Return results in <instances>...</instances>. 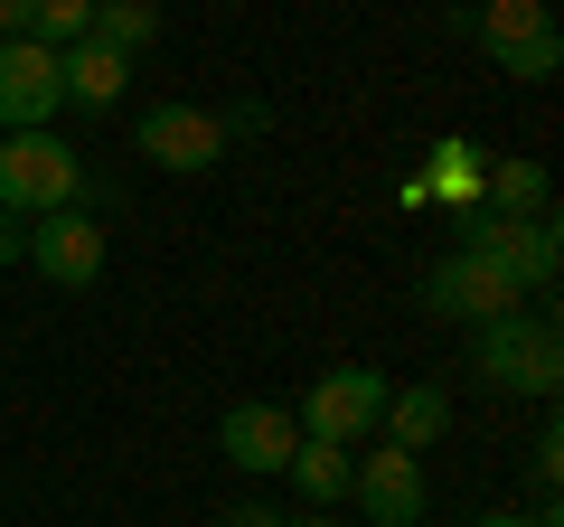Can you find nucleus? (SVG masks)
Returning <instances> with one entry per match:
<instances>
[{
    "instance_id": "obj_15",
    "label": "nucleus",
    "mask_w": 564,
    "mask_h": 527,
    "mask_svg": "<svg viewBox=\"0 0 564 527\" xmlns=\"http://www.w3.org/2000/svg\"><path fill=\"white\" fill-rule=\"evenodd\" d=\"M95 47H113V57H141V47L161 39V10L151 0H95V29H85Z\"/></svg>"
},
{
    "instance_id": "obj_25",
    "label": "nucleus",
    "mask_w": 564,
    "mask_h": 527,
    "mask_svg": "<svg viewBox=\"0 0 564 527\" xmlns=\"http://www.w3.org/2000/svg\"><path fill=\"white\" fill-rule=\"evenodd\" d=\"M470 10H480V0H470Z\"/></svg>"
},
{
    "instance_id": "obj_10",
    "label": "nucleus",
    "mask_w": 564,
    "mask_h": 527,
    "mask_svg": "<svg viewBox=\"0 0 564 527\" xmlns=\"http://www.w3.org/2000/svg\"><path fill=\"white\" fill-rule=\"evenodd\" d=\"M348 490H358V508H367V527H414L423 518V462L414 452H395V443H367L358 452V471H348Z\"/></svg>"
},
{
    "instance_id": "obj_20",
    "label": "nucleus",
    "mask_w": 564,
    "mask_h": 527,
    "mask_svg": "<svg viewBox=\"0 0 564 527\" xmlns=\"http://www.w3.org/2000/svg\"><path fill=\"white\" fill-rule=\"evenodd\" d=\"M470 527H564L555 508H536V518H518V508H489V518H470Z\"/></svg>"
},
{
    "instance_id": "obj_19",
    "label": "nucleus",
    "mask_w": 564,
    "mask_h": 527,
    "mask_svg": "<svg viewBox=\"0 0 564 527\" xmlns=\"http://www.w3.org/2000/svg\"><path fill=\"white\" fill-rule=\"evenodd\" d=\"M555 481H564V433L545 424L536 433V490H545V508H555Z\"/></svg>"
},
{
    "instance_id": "obj_12",
    "label": "nucleus",
    "mask_w": 564,
    "mask_h": 527,
    "mask_svg": "<svg viewBox=\"0 0 564 527\" xmlns=\"http://www.w3.org/2000/svg\"><path fill=\"white\" fill-rule=\"evenodd\" d=\"M122 85H132V57H113V47H95V39L57 47V95L76 104V114H113Z\"/></svg>"
},
{
    "instance_id": "obj_23",
    "label": "nucleus",
    "mask_w": 564,
    "mask_h": 527,
    "mask_svg": "<svg viewBox=\"0 0 564 527\" xmlns=\"http://www.w3.org/2000/svg\"><path fill=\"white\" fill-rule=\"evenodd\" d=\"M10 255H20V226H10V217H0V264H10Z\"/></svg>"
},
{
    "instance_id": "obj_4",
    "label": "nucleus",
    "mask_w": 564,
    "mask_h": 527,
    "mask_svg": "<svg viewBox=\"0 0 564 527\" xmlns=\"http://www.w3.org/2000/svg\"><path fill=\"white\" fill-rule=\"evenodd\" d=\"M470 29H480L489 66H508L518 85L564 76V29H555V10H545V0H480V10H470Z\"/></svg>"
},
{
    "instance_id": "obj_6",
    "label": "nucleus",
    "mask_w": 564,
    "mask_h": 527,
    "mask_svg": "<svg viewBox=\"0 0 564 527\" xmlns=\"http://www.w3.org/2000/svg\"><path fill=\"white\" fill-rule=\"evenodd\" d=\"M132 151L151 170H180V180H198V170L226 161V122L207 114V104H151V114L132 122Z\"/></svg>"
},
{
    "instance_id": "obj_14",
    "label": "nucleus",
    "mask_w": 564,
    "mask_h": 527,
    "mask_svg": "<svg viewBox=\"0 0 564 527\" xmlns=\"http://www.w3.org/2000/svg\"><path fill=\"white\" fill-rule=\"evenodd\" d=\"M348 471H358V452H348V443H311V433H302V452L282 462V481L302 490L311 508H339L348 499Z\"/></svg>"
},
{
    "instance_id": "obj_2",
    "label": "nucleus",
    "mask_w": 564,
    "mask_h": 527,
    "mask_svg": "<svg viewBox=\"0 0 564 527\" xmlns=\"http://www.w3.org/2000/svg\"><path fill=\"white\" fill-rule=\"evenodd\" d=\"M480 386L499 396H555L564 386V348H555V321L545 311H508V321H480Z\"/></svg>"
},
{
    "instance_id": "obj_8",
    "label": "nucleus",
    "mask_w": 564,
    "mask_h": 527,
    "mask_svg": "<svg viewBox=\"0 0 564 527\" xmlns=\"http://www.w3.org/2000/svg\"><path fill=\"white\" fill-rule=\"evenodd\" d=\"M20 255L39 264L47 283L85 292V283L104 273V226L85 217V207H57V217H29V226H20Z\"/></svg>"
},
{
    "instance_id": "obj_9",
    "label": "nucleus",
    "mask_w": 564,
    "mask_h": 527,
    "mask_svg": "<svg viewBox=\"0 0 564 527\" xmlns=\"http://www.w3.org/2000/svg\"><path fill=\"white\" fill-rule=\"evenodd\" d=\"M57 47L0 39V132H47L57 122Z\"/></svg>"
},
{
    "instance_id": "obj_5",
    "label": "nucleus",
    "mask_w": 564,
    "mask_h": 527,
    "mask_svg": "<svg viewBox=\"0 0 564 527\" xmlns=\"http://www.w3.org/2000/svg\"><path fill=\"white\" fill-rule=\"evenodd\" d=\"M462 255H480V264H499L518 292H545L555 283V207L545 217H489V207H462Z\"/></svg>"
},
{
    "instance_id": "obj_7",
    "label": "nucleus",
    "mask_w": 564,
    "mask_h": 527,
    "mask_svg": "<svg viewBox=\"0 0 564 527\" xmlns=\"http://www.w3.org/2000/svg\"><path fill=\"white\" fill-rule=\"evenodd\" d=\"M527 292L508 283L499 264H480V255H443L433 273H423V311L433 321H462V330H480V321H508Z\"/></svg>"
},
{
    "instance_id": "obj_22",
    "label": "nucleus",
    "mask_w": 564,
    "mask_h": 527,
    "mask_svg": "<svg viewBox=\"0 0 564 527\" xmlns=\"http://www.w3.org/2000/svg\"><path fill=\"white\" fill-rule=\"evenodd\" d=\"M0 39H29V0H0Z\"/></svg>"
},
{
    "instance_id": "obj_17",
    "label": "nucleus",
    "mask_w": 564,
    "mask_h": 527,
    "mask_svg": "<svg viewBox=\"0 0 564 527\" xmlns=\"http://www.w3.org/2000/svg\"><path fill=\"white\" fill-rule=\"evenodd\" d=\"M95 29V0H29V39L39 47H76Z\"/></svg>"
},
{
    "instance_id": "obj_11",
    "label": "nucleus",
    "mask_w": 564,
    "mask_h": 527,
    "mask_svg": "<svg viewBox=\"0 0 564 527\" xmlns=\"http://www.w3.org/2000/svg\"><path fill=\"white\" fill-rule=\"evenodd\" d=\"M217 452H226L236 471H254V481H282V462L302 452V424H292L282 406H263V396H245V406H226Z\"/></svg>"
},
{
    "instance_id": "obj_24",
    "label": "nucleus",
    "mask_w": 564,
    "mask_h": 527,
    "mask_svg": "<svg viewBox=\"0 0 564 527\" xmlns=\"http://www.w3.org/2000/svg\"><path fill=\"white\" fill-rule=\"evenodd\" d=\"M282 527H329V518H282Z\"/></svg>"
},
{
    "instance_id": "obj_21",
    "label": "nucleus",
    "mask_w": 564,
    "mask_h": 527,
    "mask_svg": "<svg viewBox=\"0 0 564 527\" xmlns=\"http://www.w3.org/2000/svg\"><path fill=\"white\" fill-rule=\"evenodd\" d=\"M226 527H282V508H254V499H245V508H226Z\"/></svg>"
},
{
    "instance_id": "obj_1",
    "label": "nucleus",
    "mask_w": 564,
    "mask_h": 527,
    "mask_svg": "<svg viewBox=\"0 0 564 527\" xmlns=\"http://www.w3.org/2000/svg\"><path fill=\"white\" fill-rule=\"evenodd\" d=\"M85 198V161L57 132H0V217H57Z\"/></svg>"
},
{
    "instance_id": "obj_18",
    "label": "nucleus",
    "mask_w": 564,
    "mask_h": 527,
    "mask_svg": "<svg viewBox=\"0 0 564 527\" xmlns=\"http://www.w3.org/2000/svg\"><path fill=\"white\" fill-rule=\"evenodd\" d=\"M423 189H443L452 207H470V198H480V161H470V142H443V170H433Z\"/></svg>"
},
{
    "instance_id": "obj_13",
    "label": "nucleus",
    "mask_w": 564,
    "mask_h": 527,
    "mask_svg": "<svg viewBox=\"0 0 564 527\" xmlns=\"http://www.w3.org/2000/svg\"><path fill=\"white\" fill-rule=\"evenodd\" d=\"M443 433H452V396H443L433 377H423V386H395V396H386L377 443H395V452H414V462H423V452L443 443Z\"/></svg>"
},
{
    "instance_id": "obj_3",
    "label": "nucleus",
    "mask_w": 564,
    "mask_h": 527,
    "mask_svg": "<svg viewBox=\"0 0 564 527\" xmlns=\"http://www.w3.org/2000/svg\"><path fill=\"white\" fill-rule=\"evenodd\" d=\"M386 396H395L386 367H329V377L302 386V415H292V424H302L311 443H348V452H358V443H377Z\"/></svg>"
},
{
    "instance_id": "obj_16",
    "label": "nucleus",
    "mask_w": 564,
    "mask_h": 527,
    "mask_svg": "<svg viewBox=\"0 0 564 527\" xmlns=\"http://www.w3.org/2000/svg\"><path fill=\"white\" fill-rule=\"evenodd\" d=\"M480 189H489V217H545V170L536 161H489Z\"/></svg>"
}]
</instances>
